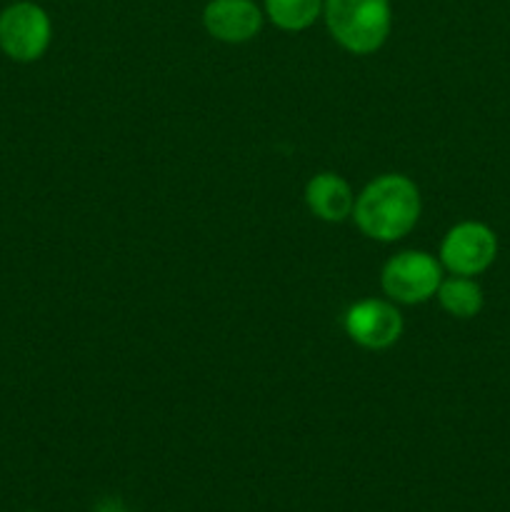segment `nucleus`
<instances>
[{
    "instance_id": "1",
    "label": "nucleus",
    "mask_w": 510,
    "mask_h": 512,
    "mask_svg": "<svg viewBox=\"0 0 510 512\" xmlns=\"http://www.w3.org/2000/svg\"><path fill=\"white\" fill-rule=\"evenodd\" d=\"M420 190L408 175L385 173L358 193L353 215L360 233L378 243L403 240L420 220Z\"/></svg>"
},
{
    "instance_id": "2",
    "label": "nucleus",
    "mask_w": 510,
    "mask_h": 512,
    "mask_svg": "<svg viewBox=\"0 0 510 512\" xmlns=\"http://www.w3.org/2000/svg\"><path fill=\"white\" fill-rule=\"evenodd\" d=\"M323 18L335 43L353 55L383 48L393 28L390 0H325Z\"/></svg>"
},
{
    "instance_id": "3",
    "label": "nucleus",
    "mask_w": 510,
    "mask_h": 512,
    "mask_svg": "<svg viewBox=\"0 0 510 512\" xmlns=\"http://www.w3.org/2000/svg\"><path fill=\"white\" fill-rule=\"evenodd\" d=\"M53 40V23L43 5L15 0L0 10V50L15 63H35Z\"/></svg>"
},
{
    "instance_id": "4",
    "label": "nucleus",
    "mask_w": 510,
    "mask_h": 512,
    "mask_svg": "<svg viewBox=\"0 0 510 512\" xmlns=\"http://www.w3.org/2000/svg\"><path fill=\"white\" fill-rule=\"evenodd\" d=\"M443 283V265L425 250H403L383 265L380 288L388 300L400 305H420L435 298Z\"/></svg>"
},
{
    "instance_id": "5",
    "label": "nucleus",
    "mask_w": 510,
    "mask_h": 512,
    "mask_svg": "<svg viewBox=\"0 0 510 512\" xmlns=\"http://www.w3.org/2000/svg\"><path fill=\"white\" fill-rule=\"evenodd\" d=\"M440 265L450 275H475L485 273L498 258V235L490 225L478 220H463L445 233L440 243Z\"/></svg>"
},
{
    "instance_id": "6",
    "label": "nucleus",
    "mask_w": 510,
    "mask_h": 512,
    "mask_svg": "<svg viewBox=\"0 0 510 512\" xmlns=\"http://www.w3.org/2000/svg\"><path fill=\"white\" fill-rule=\"evenodd\" d=\"M345 333L365 350H385L403 335V315L393 300L365 298L345 313Z\"/></svg>"
},
{
    "instance_id": "7",
    "label": "nucleus",
    "mask_w": 510,
    "mask_h": 512,
    "mask_svg": "<svg viewBox=\"0 0 510 512\" xmlns=\"http://www.w3.org/2000/svg\"><path fill=\"white\" fill-rule=\"evenodd\" d=\"M263 20L265 13L255 0H210L203 10L208 35L230 45L253 40L263 30Z\"/></svg>"
},
{
    "instance_id": "8",
    "label": "nucleus",
    "mask_w": 510,
    "mask_h": 512,
    "mask_svg": "<svg viewBox=\"0 0 510 512\" xmlns=\"http://www.w3.org/2000/svg\"><path fill=\"white\" fill-rule=\"evenodd\" d=\"M305 203L315 218L325 223H343L353 215L355 195L348 180L338 173H318L305 185Z\"/></svg>"
},
{
    "instance_id": "9",
    "label": "nucleus",
    "mask_w": 510,
    "mask_h": 512,
    "mask_svg": "<svg viewBox=\"0 0 510 512\" xmlns=\"http://www.w3.org/2000/svg\"><path fill=\"white\" fill-rule=\"evenodd\" d=\"M440 308L448 315L458 320H470L483 310L485 295L483 288L475 278H465V275H450V278H443L438 293Z\"/></svg>"
},
{
    "instance_id": "10",
    "label": "nucleus",
    "mask_w": 510,
    "mask_h": 512,
    "mask_svg": "<svg viewBox=\"0 0 510 512\" xmlns=\"http://www.w3.org/2000/svg\"><path fill=\"white\" fill-rule=\"evenodd\" d=\"M325 0H265V18L280 30L300 33L323 15Z\"/></svg>"
},
{
    "instance_id": "11",
    "label": "nucleus",
    "mask_w": 510,
    "mask_h": 512,
    "mask_svg": "<svg viewBox=\"0 0 510 512\" xmlns=\"http://www.w3.org/2000/svg\"><path fill=\"white\" fill-rule=\"evenodd\" d=\"M95 512H125V510L120 508L118 503H113V500H110V503H103V505H100V508L95 510Z\"/></svg>"
}]
</instances>
